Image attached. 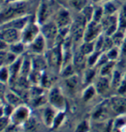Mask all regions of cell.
<instances>
[{"label":"cell","mask_w":126,"mask_h":132,"mask_svg":"<svg viewBox=\"0 0 126 132\" xmlns=\"http://www.w3.org/2000/svg\"><path fill=\"white\" fill-rule=\"evenodd\" d=\"M126 126V114L117 115L116 118L112 120V129L120 131Z\"/></svg>","instance_id":"30"},{"label":"cell","mask_w":126,"mask_h":132,"mask_svg":"<svg viewBox=\"0 0 126 132\" xmlns=\"http://www.w3.org/2000/svg\"><path fill=\"white\" fill-rule=\"evenodd\" d=\"M91 126L88 120H83L80 121L76 126L74 132H90Z\"/></svg>","instance_id":"38"},{"label":"cell","mask_w":126,"mask_h":132,"mask_svg":"<svg viewBox=\"0 0 126 132\" xmlns=\"http://www.w3.org/2000/svg\"><path fill=\"white\" fill-rule=\"evenodd\" d=\"M93 1L95 2V3L98 4V3H100V2H102V1H103V0H93ZM105 1H107V0H105Z\"/></svg>","instance_id":"43"},{"label":"cell","mask_w":126,"mask_h":132,"mask_svg":"<svg viewBox=\"0 0 126 132\" xmlns=\"http://www.w3.org/2000/svg\"><path fill=\"white\" fill-rule=\"evenodd\" d=\"M94 85L96 88L97 94L99 95H105L110 91L111 89H112L110 77L100 75L95 80Z\"/></svg>","instance_id":"17"},{"label":"cell","mask_w":126,"mask_h":132,"mask_svg":"<svg viewBox=\"0 0 126 132\" xmlns=\"http://www.w3.org/2000/svg\"><path fill=\"white\" fill-rule=\"evenodd\" d=\"M111 109L116 115L126 114V97L123 95L111 96L108 99Z\"/></svg>","instance_id":"12"},{"label":"cell","mask_w":126,"mask_h":132,"mask_svg":"<svg viewBox=\"0 0 126 132\" xmlns=\"http://www.w3.org/2000/svg\"><path fill=\"white\" fill-rule=\"evenodd\" d=\"M30 52L33 55H42L45 53L48 47V44L46 39L41 33L38 37L27 45Z\"/></svg>","instance_id":"16"},{"label":"cell","mask_w":126,"mask_h":132,"mask_svg":"<svg viewBox=\"0 0 126 132\" xmlns=\"http://www.w3.org/2000/svg\"><path fill=\"white\" fill-rule=\"evenodd\" d=\"M121 51H122V53H125L126 55V35H125V40H124V42L122 44V47H121Z\"/></svg>","instance_id":"42"},{"label":"cell","mask_w":126,"mask_h":132,"mask_svg":"<svg viewBox=\"0 0 126 132\" xmlns=\"http://www.w3.org/2000/svg\"><path fill=\"white\" fill-rule=\"evenodd\" d=\"M105 53H106V55L109 61H116L117 59L120 57V53H122V51H121L120 47L114 46Z\"/></svg>","instance_id":"34"},{"label":"cell","mask_w":126,"mask_h":132,"mask_svg":"<svg viewBox=\"0 0 126 132\" xmlns=\"http://www.w3.org/2000/svg\"><path fill=\"white\" fill-rule=\"evenodd\" d=\"M41 33L46 39L47 44H52V47L58 42L59 38V28L53 20H49L41 26Z\"/></svg>","instance_id":"5"},{"label":"cell","mask_w":126,"mask_h":132,"mask_svg":"<svg viewBox=\"0 0 126 132\" xmlns=\"http://www.w3.org/2000/svg\"><path fill=\"white\" fill-rule=\"evenodd\" d=\"M120 2L118 0H107L103 4V9L105 16H111L117 14L122 6L120 5Z\"/></svg>","instance_id":"21"},{"label":"cell","mask_w":126,"mask_h":132,"mask_svg":"<svg viewBox=\"0 0 126 132\" xmlns=\"http://www.w3.org/2000/svg\"><path fill=\"white\" fill-rule=\"evenodd\" d=\"M102 53L103 52L95 51L89 56H87V66L90 67H96V65L97 63V61H98Z\"/></svg>","instance_id":"35"},{"label":"cell","mask_w":126,"mask_h":132,"mask_svg":"<svg viewBox=\"0 0 126 132\" xmlns=\"http://www.w3.org/2000/svg\"><path fill=\"white\" fill-rule=\"evenodd\" d=\"M22 127L25 129V131H27L34 132L36 130L37 127H38L36 120L33 117L30 116V118L25 122V123L23 125Z\"/></svg>","instance_id":"36"},{"label":"cell","mask_w":126,"mask_h":132,"mask_svg":"<svg viewBox=\"0 0 126 132\" xmlns=\"http://www.w3.org/2000/svg\"><path fill=\"white\" fill-rule=\"evenodd\" d=\"M0 80H1V83L3 84H6L10 82L11 73H10L8 67H1Z\"/></svg>","instance_id":"37"},{"label":"cell","mask_w":126,"mask_h":132,"mask_svg":"<svg viewBox=\"0 0 126 132\" xmlns=\"http://www.w3.org/2000/svg\"><path fill=\"white\" fill-rule=\"evenodd\" d=\"M30 116L31 110L30 107L23 103L13 109L10 116V121L12 125L16 127L23 126Z\"/></svg>","instance_id":"4"},{"label":"cell","mask_w":126,"mask_h":132,"mask_svg":"<svg viewBox=\"0 0 126 132\" xmlns=\"http://www.w3.org/2000/svg\"><path fill=\"white\" fill-rule=\"evenodd\" d=\"M52 14L51 5L49 0H44L38 8L36 16V21L41 26L42 24L49 21V18Z\"/></svg>","instance_id":"13"},{"label":"cell","mask_w":126,"mask_h":132,"mask_svg":"<svg viewBox=\"0 0 126 132\" xmlns=\"http://www.w3.org/2000/svg\"><path fill=\"white\" fill-rule=\"evenodd\" d=\"M48 103L56 110L65 111L66 109V101L63 92L57 86L52 87L47 94Z\"/></svg>","instance_id":"3"},{"label":"cell","mask_w":126,"mask_h":132,"mask_svg":"<svg viewBox=\"0 0 126 132\" xmlns=\"http://www.w3.org/2000/svg\"><path fill=\"white\" fill-rule=\"evenodd\" d=\"M101 25L105 36H111L119 30L118 13L111 16H104L101 21Z\"/></svg>","instance_id":"10"},{"label":"cell","mask_w":126,"mask_h":132,"mask_svg":"<svg viewBox=\"0 0 126 132\" xmlns=\"http://www.w3.org/2000/svg\"><path fill=\"white\" fill-rule=\"evenodd\" d=\"M119 30L122 31L126 30V3L123 4L118 12Z\"/></svg>","instance_id":"29"},{"label":"cell","mask_w":126,"mask_h":132,"mask_svg":"<svg viewBox=\"0 0 126 132\" xmlns=\"http://www.w3.org/2000/svg\"><path fill=\"white\" fill-rule=\"evenodd\" d=\"M1 9V24L17 17L27 15V1H10Z\"/></svg>","instance_id":"1"},{"label":"cell","mask_w":126,"mask_h":132,"mask_svg":"<svg viewBox=\"0 0 126 132\" xmlns=\"http://www.w3.org/2000/svg\"><path fill=\"white\" fill-rule=\"evenodd\" d=\"M59 111L56 110L53 106L49 105L48 106H46L42 112V120L44 124L48 128H52L53 125V122L55 120V118L57 115L58 112Z\"/></svg>","instance_id":"19"},{"label":"cell","mask_w":126,"mask_h":132,"mask_svg":"<svg viewBox=\"0 0 126 132\" xmlns=\"http://www.w3.org/2000/svg\"><path fill=\"white\" fill-rule=\"evenodd\" d=\"M95 6L91 5H87L80 12H79L82 16L86 19V20L89 23L93 19L94 12H95Z\"/></svg>","instance_id":"32"},{"label":"cell","mask_w":126,"mask_h":132,"mask_svg":"<svg viewBox=\"0 0 126 132\" xmlns=\"http://www.w3.org/2000/svg\"><path fill=\"white\" fill-rule=\"evenodd\" d=\"M104 12L102 6H96L95 7V12H94V16L92 21H95L96 22L100 23L102 19L104 17Z\"/></svg>","instance_id":"41"},{"label":"cell","mask_w":126,"mask_h":132,"mask_svg":"<svg viewBox=\"0 0 126 132\" xmlns=\"http://www.w3.org/2000/svg\"><path fill=\"white\" fill-rule=\"evenodd\" d=\"M65 117H66L65 111H58L57 115H56L55 118V120H54V122H53L52 128L53 129H56V128H58V127L61 126L63 124V122H64Z\"/></svg>","instance_id":"40"},{"label":"cell","mask_w":126,"mask_h":132,"mask_svg":"<svg viewBox=\"0 0 126 132\" xmlns=\"http://www.w3.org/2000/svg\"><path fill=\"white\" fill-rule=\"evenodd\" d=\"M72 64L74 67L76 71L83 72L87 66V56L80 51L79 49H77L73 53L72 56Z\"/></svg>","instance_id":"18"},{"label":"cell","mask_w":126,"mask_h":132,"mask_svg":"<svg viewBox=\"0 0 126 132\" xmlns=\"http://www.w3.org/2000/svg\"><path fill=\"white\" fill-rule=\"evenodd\" d=\"M5 102L11 105L13 108L20 106L24 103V99L19 94L13 91H7L4 94Z\"/></svg>","instance_id":"20"},{"label":"cell","mask_w":126,"mask_h":132,"mask_svg":"<svg viewBox=\"0 0 126 132\" xmlns=\"http://www.w3.org/2000/svg\"><path fill=\"white\" fill-rule=\"evenodd\" d=\"M25 46L26 45L21 41V42H16L15 44L9 45L8 50H10L11 52L16 54L18 56H21L22 53L24 51Z\"/></svg>","instance_id":"33"},{"label":"cell","mask_w":126,"mask_h":132,"mask_svg":"<svg viewBox=\"0 0 126 132\" xmlns=\"http://www.w3.org/2000/svg\"><path fill=\"white\" fill-rule=\"evenodd\" d=\"M111 113H112V111L111 109L109 101L108 99L96 106L91 113V118L97 122H103L107 121L110 117Z\"/></svg>","instance_id":"9"},{"label":"cell","mask_w":126,"mask_h":132,"mask_svg":"<svg viewBox=\"0 0 126 132\" xmlns=\"http://www.w3.org/2000/svg\"><path fill=\"white\" fill-rule=\"evenodd\" d=\"M116 61H108L106 63L102 65L99 68L100 70V75L105 76V77H111L113 74L114 71L115 70V64Z\"/></svg>","instance_id":"26"},{"label":"cell","mask_w":126,"mask_h":132,"mask_svg":"<svg viewBox=\"0 0 126 132\" xmlns=\"http://www.w3.org/2000/svg\"><path fill=\"white\" fill-rule=\"evenodd\" d=\"M78 49L86 56H89L95 51V42H83Z\"/></svg>","instance_id":"28"},{"label":"cell","mask_w":126,"mask_h":132,"mask_svg":"<svg viewBox=\"0 0 126 132\" xmlns=\"http://www.w3.org/2000/svg\"><path fill=\"white\" fill-rule=\"evenodd\" d=\"M53 21L57 24L59 30H70V27L72 24L73 19L70 14V12L65 7H61L54 14Z\"/></svg>","instance_id":"6"},{"label":"cell","mask_w":126,"mask_h":132,"mask_svg":"<svg viewBox=\"0 0 126 132\" xmlns=\"http://www.w3.org/2000/svg\"><path fill=\"white\" fill-rule=\"evenodd\" d=\"M32 67L36 72H41L47 65V60L42 57L41 55H34L31 59Z\"/></svg>","instance_id":"23"},{"label":"cell","mask_w":126,"mask_h":132,"mask_svg":"<svg viewBox=\"0 0 126 132\" xmlns=\"http://www.w3.org/2000/svg\"><path fill=\"white\" fill-rule=\"evenodd\" d=\"M96 95H97V92L94 84L87 85L82 92V99L85 102H89L92 100Z\"/></svg>","instance_id":"27"},{"label":"cell","mask_w":126,"mask_h":132,"mask_svg":"<svg viewBox=\"0 0 126 132\" xmlns=\"http://www.w3.org/2000/svg\"><path fill=\"white\" fill-rule=\"evenodd\" d=\"M41 34V26L36 20L28 23L24 29L21 31V42L26 46L29 45Z\"/></svg>","instance_id":"7"},{"label":"cell","mask_w":126,"mask_h":132,"mask_svg":"<svg viewBox=\"0 0 126 132\" xmlns=\"http://www.w3.org/2000/svg\"><path fill=\"white\" fill-rule=\"evenodd\" d=\"M31 20V16L29 14H27L25 16L17 17L11 20L5 21L4 23H2L0 27L1 28H13L19 31H22Z\"/></svg>","instance_id":"15"},{"label":"cell","mask_w":126,"mask_h":132,"mask_svg":"<svg viewBox=\"0 0 126 132\" xmlns=\"http://www.w3.org/2000/svg\"><path fill=\"white\" fill-rule=\"evenodd\" d=\"M111 87L114 89H117L119 86L121 84V82L123 80V75L120 73V71L114 70L113 74L111 76Z\"/></svg>","instance_id":"31"},{"label":"cell","mask_w":126,"mask_h":132,"mask_svg":"<svg viewBox=\"0 0 126 132\" xmlns=\"http://www.w3.org/2000/svg\"><path fill=\"white\" fill-rule=\"evenodd\" d=\"M19 56L8 50H1V67H9L16 61Z\"/></svg>","instance_id":"22"},{"label":"cell","mask_w":126,"mask_h":132,"mask_svg":"<svg viewBox=\"0 0 126 132\" xmlns=\"http://www.w3.org/2000/svg\"><path fill=\"white\" fill-rule=\"evenodd\" d=\"M96 67H88L84 69L83 72V78L82 81L84 84L89 85L92 84L94 80L96 78Z\"/></svg>","instance_id":"25"},{"label":"cell","mask_w":126,"mask_h":132,"mask_svg":"<svg viewBox=\"0 0 126 132\" xmlns=\"http://www.w3.org/2000/svg\"><path fill=\"white\" fill-rule=\"evenodd\" d=\"M103 33L101 23L91 21L86 25L84 34L83 42H95L96 39Z\"/></svg>","instance_id":"11"},{"label":"cell","mask_w":126,"mask_h":132,"mask_svg":"<svg viewBox=\"0 0 126 132\" xmlns=\"http://www.w3.org/2000/svg\"><path fill=\"white\" fill-rule=\"evenodd\" d=\"M70 5L79 12L82 11L86 6L88 5L87 0H69Z\"/></svg>","instance_id":"39"},{"label":"cell","mask_w":126,"mask_h":132,"mask_svg":"<svg viewBox=\"0 0 126 132\" xmlns=\"http://www.w3.org/2000/svg\"><path fill=\"white\" fill-rule=\"evenodd\" d=\"M87 24V21L80 13H79L78 16L75 19H73L72 24L70 27L69 34L74 43H79L80 44L83 42Z\"/></svg>","instance_id":"2"},{"label":"cell","mask_w":126,"mask_h":132,"mask_svg":"<svg viewBox=\"0 0 126 132\" xmlns=\"http://www.w3.org/2000/svg\"><path fill=\"white\" fill-rule=\"evenodd\" d=\"M123 80L126 81V72L124 73V74H123Z\"/></svg>","instance_id":"44"},{"label":"cell","mask_w":126,"mask_h":132,"mask_svg":"<svg viewBox=\"0 0 126 132\" xmlns=\"http://www.w3.org/2000/svg\"><path fill=\"white\" fill-rule=\"evenodd\" d=\"M80 78L78 75L74 74L68 78H64V86L69 92H74L78 88Z\"/></svg>","instance_id":"24"},{"label":"cell","mask_w":126,"mask_h":132,"mask_svg":"<svg viewBox=\"0 0 126 132\" xmlns=\"http://www.w3.org/2000/svg\"><path fill=\"white\" fill-rule=\"evenodd\" d=\"M47 63H49L53 68L61 70L63 65V50L62 43H58L54 45L49 50L47 58Z\"/></svg>","instance_id":"8"},{"label":"cell","mask_w":126,"mask_h":132,"mask_svg":"<svg viewBox=\"0 0 126 132\" xmlns=\"http://www.w3.org/2000/svg\"><path fill=\"white\" fill-rule=\"evenodd\" d=\"M1 41L11 45L21 41V31L13 28H1L0 30Z\"/></svg>","instance_id":"14"},{"label":"cell","mask_w":126,"mask_h":132,"mask_svg":"<svg viewBox=\"0 0 126 132\" xmlns=\"http://www.w3.org/2000/svg\"><path fill=\"white\" fill-rule=\"evenodd\" d=\"M118 1H120V2H125V3H126V0H118Z\"/></svg>","instance_id":"45"}]
</instances>
